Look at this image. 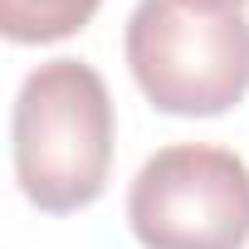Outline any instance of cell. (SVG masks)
<instances>
[{
    "mask_svg": "<svg viewBox=\"0 0 249 249\" xmlns=\"http://www.w3.org/2000/svg\"><path fill=\"white\" fill-rule=\"evenodd\" d=\"M112 93L83 59H49L25 73L10 112V152L25 200L44 215H73L107 191Z\"/></svg>",
    "mask_w": 249,
    "mask_h": 249,
    "instance_id": "6da1fadb",
    "label": "cell"
},
{
    "mask_svg": "<svg viewBox=\"0 0 249 249\" xmlns=\"http://www.w3.org/2000/svg\"><path fill=\"white\" fill-rule=\"evenodd\" d=\"M142 98L171 117H215L249 93V20L186 10L176 0H137L122 35Z\"/></svg>",
    "mask_w": 249,
    "mask_h": 249,
    "instance_id": "7a4b0ae2",
    "label": "cell"
},
{
    "mask_svg": "<svg viewBox=\"0 0 249 249\" xmlns=\"http://www.w3.org/2000/svg\"><path fill=\"white\" fill-rule=\"evenodd\" d=\"M103 0H0V35L10 44H59L78 35Z\"/></svg>",
    "mask_w": 249,
    "mask_h": 249,
    "instance_id": "277c9868",
    "label": "cell"
},
{
    "mask_svg": "<svg viewBox=\"0 0 249 249\" xmlns=\"http://www.w3.org/2000/svg\"><path fill=\"white\" fill-rule=\"evenodd\" d=\"M176 5H186V10H205V15H234V10L249 5V0H176Z\"/></svg>",
    "mask_w": 249,
    "mask_h": 249,
    "instance_id": "5b68a950",
    "label": "cell"
},
{
    "mask_svg": "<svg viewBox=\"0 0 249 249\" xmlns=\"http://www.w3.org/2000/svg\"><path fill=\"white\" fill-rule=\"evenodd\" d=\"M127 225L142 249H244L249 161L215 142H171L127 186Z\"/></svg>",
    "mask_w": 249,
    "mask_h": 249,
    "instance_id": "3957f363",
    "label": "cell"
}]
</instances>
